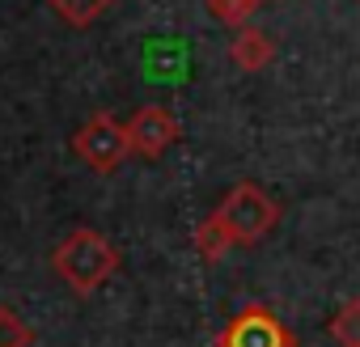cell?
I'll return each mask as SVG.
<instances>
[{
    "instance_id": "cell-5",
    "label": "cell",
    "mask_w": 360,
    "mask_h": 347,
    "mask_svg": "<svg viewBox=\"0 0 360 347\" xmlns=\"http://www.w3.org/2000/svg\"><path fill=\"white\" fill-rule=\"evenodd\" d=\"M178 136H183V127L165 106H140L127 119V144L140 157H161L169 144H178Z\"/></svg>"
},
{
    "instance_id": "cell-10",
    "label": "cell",
    "mask_w": 360,
    "mask_h": 347,
    "mask_svg": "<svg viewBox=\"0 0 360 347\" xmlns=\"http://www.w3.org/2000/svg\"><path fill=\"white\" fill-rule=\"evenodd\" d=\"M204 5H208V13H212L217 22H225V26H246V22L259 13L263 0H204Z\"/></svg>"
},
{
    "instance_id": "cell-3",
    "label": "cell",
    "mask_w": 360,
    "mask_h": 347,
    "mask_svg": "<svg viewBox=\"0 0 360 347\" xmlns=\"http://www.w3.org/2000/svg\"><path fill=\"white\" fill-rule=\"evenodd\" d=\"M72 152L94 169V174H115L123 165V157L131 152L127 144V123H119L115 114H94L89 123H81L72 131Z\"/></svg>"
},
{
    "instance_id": "cell-6",
    "label": "cell",
    "mask_w": 360,
    "mask_h": 347,
    "mask_svg": "<svg viewBox=\"0 0 360 347\" xmlns=\"http://www.w3.org/2000/svg\"><path fill=\"white\" fill-rule=\"evenodd\" d=\"M271 55H276V43H271L267 30H259V26H238V34H233V43H229V60H233L242 72H263V68L271 64Z\"/></svg>"
},
{
    "instance_id": "cell-1",
    "label": "cell",
    "mask_w": 360,
    "mask_h": 347,
    "mask_svg": "<svg viewBox=\"0 0 360 347\" xmlns=\"http://www.w3.org/2000/svg\"><path fill=\"white\" fill-rule=\"evenodd\" d=\"M51 267L60 271V280H64L72 292H94V288H102V284L119 271V250H115L98 229H72V233L56 246Z\"/></svg>"
},
{
    "instance_id": "cell-9",
    "label": "cell",
    "mask_w": 360,
    "mask_h": 347,
    "mask_svg": "<svg viewBox=\"0 0 360 347\" xmlns=\"http://www.w3.org/2000/svg\"><path fill=\"white\" fill-rule=\"evenodd\" d=\"M51 9H56L68 26H89V22H98V18L110 9V0H51Z\"/></svg>"
},
{
    "instance_id": "cell-11",
    "label": "cell",
    "mask_w": 360,
    "mask_h": 347,
    "mask_svg": "<svg viewBox=\"0 0 360 347\" xmlns=\"http://www.w3.org/2000/svg\"><path fill=\"white\" fill-rule=\"evenodd\" d=\"M30 343H34V330L13 309L0 305V347H30Z\"/></svg>"
},
{
    "instance_id": "cell-8",
    "label": "cell",
    "mask_w": 360,
    "mask_h": 347,
    "mask_svg": "<svg viewBox=\"0 0 360 347\" xmlns=\"http://www.w3.org/2000/svg\"><path fill=\"white\" fill-rule=\"evenodd\" d=\"M195 250H200V258L217 263V258H225V254L233 250V237L225 233V225H221L217 216H208V221L195 229Z\"/></svg>"
},
{
    "instance_id": "cell-4",
    "label": "cell",
    "mask_w": 360,
    "mask_h": 347,
    "mask_svg": "<svg viewBox=\"0 0 360 347\" xmlns=\"http://www.w3.org/2000/svg\"><path fill=\"white\" fill-rule=\"evenodd\" d=\"M221 347H297V334L267 309V305H246L221 334Z\"/></svg>"
},
{
    "instance_id": "cell-2",
    "label": "cell",
    "mask_w": 360,
    "mask_h": 347,
    "mask_svg": "<svg viewBox=\"0 0 360 347\" xmlns=\"http://www.w3.org/2000/svg\"><path fill=\"white\" fill-rule=\"evenodd\" d=\"M212 216L225 225V233L233 237V246H259L267 233H276L284 208H280V199H276L271 191H263L259 183H238V187L217 204Z\"/></svg>"
},
{
    "instance_id": "cell-7",
    "label": "cell",
    "mask_w": 360,
    "mask_h": 347,
    "mask_svg": "<svg viewBox=\"0 0 360 347\" xmlns=\"http://www.w3.org/2000/svg\"><path fill=\"white\" fill-rule=\"evenodd\" d=\"M326 334L335 339V347H360V296L343 301V305L330 313Z\"/></svg>"
}]
</instances>
